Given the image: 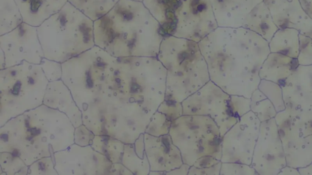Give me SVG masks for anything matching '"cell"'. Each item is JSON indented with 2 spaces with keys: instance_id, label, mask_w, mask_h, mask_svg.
Masks as SVG:
<instances>
[{
  "instance_id": "cell-1",
  "label": "cell",
  "mask_w": 312,
  "mask_h": 175,
  "mask_svg": "<svg viewBox=\"0 0 312 175\" xmlns=\"http://www.w3.org/2000/svg\"><path fill=\"white\" fill-rule=\"evenodd\" d=\"M94 28L95 45L117 58L157 57L165 36L143 2L132 0H120Z\"/></svg>"
},
{
  "instance_id": "cell-2",
  "label": "cell",
  "mask_w": 312,
  "mask_h": 175,
  "mask_svg": "<svg viewBox=\"0 0 312 175\" xmlns=\"http://www.w3.org/2000/svg\"><path fill=\"white\" fill-rule=\"evenodd\" d=\"M253 34L244 28L218 27L198 43L210 81L226 93L249 98L253 91L257 54Z\"/></svg>"
},
{
  "instance_id": "cell-3",
  "label": "cell",
  "mask_w": 312,
  "mask_h": 175,
  "mask_svg": "<svg viewBox=\"0 0 312 175\" xmlns=\"http://www.w3.org/2000/svg\"><path fill=\"white\" fill-rule=\"evenodd\" d=\"M157 58L166 70L165 99L182 103L210 81L198 43L166 35Z\"/></svg>"
},
{
  "instance_id": "cell-4",
  "label": "cell",
  "mask_w": 312,
  "mask_h": 175,
  "mask_svg": "<svg viewBox=\"0 0 312 175\" xmlns=\"http://www.w3.org/2000/svg\"><path fill=\"white\" fill-rule=\"evenodd\" d=\"M94 21L67 2L38 26L44 57L63 62L95 46Z\"/></svg>"
},
{
  "instance_id": "cell-5",
  "label": "cell",
  "mask_w": 312,
  "mask_h": 175,
  "mask_svg": "<svg viewBox=\"0 0 312 175\" xmlns=\"http://www.w3.org/2000/svg\"><path fill=\"white\" fill-rule=\"evenodd\" d=\"M165 36L199 43L218 27L210 0H143Z\"/></svg>"
},
{
  "instance_id": "cell-6",
  "label": "cell",
  "mask_w": 312,
  "mask_h": 175,
  "mask_svg": "<svg viewBox=\"0 0 312 175\" xmlns=\"http://www.w3.org/2000/svg\"><path fill=\"white\" fill-rule=\"evenodd\" d=\"M169 135L179 148L184 164L191 167L198 159L207 156L221 161L220 130L207 115H183L173 121Z\"/></svg>"
},
{
  "instance_id": "cell-7",
  "label": "cell",
  "mask_w": 312,
  "mask_h": 175,
  "mask_svg": "<svg viewBox=\"0 0 312 175\" xmlns=\"http://www.w3.org/2000/svg\"><path fill=\"white\" fill-rule=\"evenodd\" d=\"M183 115H207L215 122L224 136L248 112L249 99L230 95L211 81L182 102Z\"/></svg>"
},
{
  "instance_id": "cell-8",
  "label": "cell",
  "mask_w": 312,
  "mask_h": 175,
  "mask_svg": "<svg viewBox=\"0 0 312 175\" xmlns=\"http://www.w3.org/2000/svg\"><path fill=\"white\" fill-rule=\"evenodd\" d=\"M2 49L8 65L25 60L38 63L44 55L37 27L22 23L7 34L1 35Z\"/></svg>"
},
{
  "instance_id": "cell-9",
  "label": "cell",
  "mask_w": 312,
  "mask_h": 175,
  "mask_svg": "<svg viewBox=\"0 0 312 175\" xmlns=\"http://www.w3.org/2000/svg\"><path fill=\"white\" fill-rule=\"evenodd\" d=\"M251 112H246L222 136V162H237L250 164L254 132Z\"/></svg>"
},
{
  "instance_id": "cell-10",
  "label": "cell",
  "mask_w": 312,
  "mask_h": 175,
  "mask_svg": "<svg viewBox=\"0 0 312 175\" xmlns=\"http://www.w3.org/2000/svg\"><path fill=\"white\" fill-rule=\"evenodd\" d=\"M144 142L151 171L164 172L166 174L184 164L180 150L170 135L155 136L145 133Z\"/></svg>"
},
{
  "instance_id": "cell-11",
  "label": "cell",
  "mask_w": 312,
  "mask_h": 175,
  "mask_svg": "<svg viewBox=\"0 0 312 175\" xmlns=\"http://www.w3.org/2000/svg\"><path fill=\"white\" fill-rule=\"evenodd\" d=\"M23 23L38 27L44 21L60 11L68 0H15Z\"/></svg>"
},
{
  "instance_id": "cell-12",
  "label": "cell",
  "mask_w": 312,
  "mask_h": 175,
  "mask_svg": "<svg viewBox=\"0 0 312 175\" xmlns=\"http://www.w3.org/2000/svg\"><path fill=\"white\" fill-rule=\"evenodd\" d=\"M218 27L241 28L249 11V0H210Z\"/></svg>"
},
{
  "instance_id": "cell-13",
  "label": "cell",
  "mask_w": 312,
  "mask_h": 175,
  "mask_svg": "<svg viewBox=\"0 0 312 175\" xmlns=\"http://www.w3.org/2000/svg\"><path fill=\"white\" fill-rule=\"evenodd\" d=\"M119 1L120 0H68V2L94 22L105 16Z\"/></svg>"
},
{
  "instance_id": "cell-14",
  "label": "cell",
  "mask_w": 312,
  "mask_h": 175,
  "mask_svg": "<svg viewBox=\"0 0 312 175\" xmlns=\"http://www.w3.org/2000/svg\"><path fill=\"white\" fill-rule=\"evenodd\" d=\"M23 23L15 0H0V35L8 33Z\"/></svg>"
},
{
  "instance_id": "cell-15",
  "label": "cell",
  "mask_w": 312,
  "mask_h": 175,
  "mask_svg": "<svg viewBox=\"0 0 312 175\" xmlns=\"http://www.w3.org/2000/svg\"><path fill=\"white\" fill-rule=\"evenodd\" d=\"M173 121L165 114L157 111L151 118L145 133L155 136L169 134Z\"/></svg>"
},
{
  "instance_id": "cell-16",
  "label": "cell",
  "mask_w": 312,
  "mask_h": 175,
  "mask_svg": "<svg viewBox=\"0 0 312 175\" xmlns=\"http://www.w3.org/2000/svg\"><path fill=\"white\" fill-rule=\"evenodd\" d=\"M157 111L165 114L173 121L183 115L182 103L170 99H165Z\"/></svg>"
},
{
  "instance_id": "cell-17",
  "label": "cell",
  "mask_w": 312,
  "mask_h": 175,
  "mask_svg": "<svg viewBox=\"0 0 312 175\" xmlns=\"http://www.w3.org/2000/svg\"><path fill=\"white\" fill-rule=\"evenodd\" d=\"M247 164L237 162H222L220 175L247 174L249 169Z\"/></svg>"
},
{
  "instance_id": "cell-18",
  "label": "cell",
  "mask_w": 312,
  "mask_h": 175,
  "mask_svg": "<svg viewBox=\"0 0 312 175\" xmlns=\"http://www.w3.org/2000/svg\"><path fill=\"white\" fill-rule=\"evenodd\" d=\"M222 162H219L218 164L213 166L209 168H197L194 166L190 167L189 174H210V175H220Z\"/></svg>"
},
{
  "instance_id": "cell-19",
  "label": "cell",
  "mask_w": 312,
  "mask_h": 175,
  "mask_svg": "<svg viewBox=\"0 0 312 175\" xmlns=\"http://www.w3.org/2000/svg\"><path fill=\"white\" fill-rule=\"evenodd\" d=\"M220 162V160L216 159L213 156H207L202 157V158L198 159L197 161L195 162V164L193 165V166L200 168H209L218 164V163Z\"/></svg>"
},
{
  "instance_id": "cell-20",
  "label": "cell",
  "mask_w": 312,
  "mask_h": 175,
  "mask_svg": "<svg viewBox=\"0 0 312 175\" xmlns=\"http://www.w3.org/2000/svg\"><path fill=\"white\" fill-rule=\"evenodd\" d=\"M190 166L184 164L180 167L174 169V170L167 172L166 174H189Z\"/></svg>"
},
{
  "instance_id": "cell-21",
  "label": "cell",
  "mask_w": 312,
  "mask_h": 175,
  "mask_svg": "<svg viewBox=\"0 0 312 175\" xmlns=\"http://www.w3.org/2000/svg\"><path fill=\"white\" fill-rule=\"evenodd\" d=\"M132 1H136V2H142L143 0H132Z\"/></svg>"
}]
</instances>
